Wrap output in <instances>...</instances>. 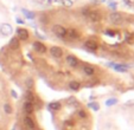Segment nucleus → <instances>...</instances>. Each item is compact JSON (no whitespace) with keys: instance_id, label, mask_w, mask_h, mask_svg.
Returning <instances> with one entry per match:
<instances>
[{"instance_id":"f257e3e1","label":"nucleus","mask_w":134,"mask_h":130,"mask_svg":"<svg viewBox=\"0 0 134 130\" xmlns=\"http://www.w3.org/2000/svg\"><path fill=\"white\" fill-rule=\"evenodd\" d=\"M13 32V27L7 23H4L0 25V34L4 36V37H8L11 36Z\"/></svg>"},{"instance_id":"f03ea898","label":"nucleus","mask_w":134,"mask_h":130,"mask_svg":"<svg viewBox=\"0 0 134 130\" xmlns=\"http://www.w3.org/2000/svg\"><path fill=\"white\" fill-rule=\"evenodd\" d=\"M52 32L55 33L58 38H64L66 36V30L62 25H53L52 26Z\"/></svg>"},{"instance_id":"7ed1b4c3","label":"nucleus","mask_w":134,"mask_h":130,"mask_svg":"<svg viewBox=\"0 0 134 130\" xmlns=\"http://www.w3.org/2000/svg\"><path fill=\"white\" fill-rule=\"evenodd\" d=\"M109 19H110L111 23L114 24H119V23H122V20H124V17H122L121 13L119 12H113L109 14Z\"/></svg>"},{"instance_id":"20e7f679","label":"nucleus","mask_w":134,"mask_h":130,"mask_svg":"<svg viewBox=\"0 0 134 130\" xmlns=\"http://www.w3.org/2000/svg\"><path fill=\"white\" fill-rule=\"evenodd\" d=\"M88 18L93 23H99L100 20H101V14H100L97 11H90V12L88 13Z\"/></svg>"},{"instance_id":"39448f33","label":"nucleus","mask_w":134,"mask_h":130,"mask_svg":"<svg viewBox=\"0 0 134 130\" xmlns=\"http://www.w3.org/2000/svg\"><path fill=\"white\" fill-rule=\"evenodd\" d=\"M50 53H51V56L55 58H62V56H63V50H62L59 46H52V48L50 49Z\"/></svg>"},{"instance_id":"423d86ee","label":"nucleus","mask_w":134,"mask_h":130,"mask_svg":"<svg viewBox=\"0 0 134 130\" xmlns=\"http://www.w3.org/2000/svg\"><path fill=\"white\" fill-rule=\"evenodd\" d=\"M17 36H18V39L20 40L29 39V32L25 28H17Z\"/></svg>"},{"instance_id":"0eeeda50","label":"nucleus","mask_w":134,"mask_h":130,"mask_svg":"<svg viewBox=\"0 0 134 130\" xmlns=\"http://www.w3.org/2000/svg\"><path fill=\"white\" fill-rule=\"evenodd\" d=\"M33 49H35L37 52H41V53H44L46 51L45 45H44L43 43H41V42H35L33 43Z\"/></svg>"},{"instance_id":"6e6552de","label":"nucleus","mask_w":134,"mask_h":130,"mask_svg":"<svg viewBox=\"0 0 134 130\" xmlns=\"http://www.w3.org/2000/svg\"><path fill=\"white\" fill-rule=\"evenodd\" d=\"M24 111H25V114H27V115H31V114L33 113V103L32 102H29V101H26L25 103H24Z\"/></svg>"},{"instance_id":"1a4fd4ad","label":"nucleus","mask_w":134,"mask_h":130,"mask_svg":"<svg viewBox=\"0 0 134 130\" xmlns=\"http://www.w3.org/2000/svg\"><path fill=\"white\" fill-rule=\"evenodd\" d=\"M66 63L70 65L71 68H76L79 65V59L75 57V56H68L66 57Z\"/></svg>"},{"instance_id":"9d476101","label":"nucleus","mask_w":134,"mask_h":130,"mask_svg":"<svg viewBox=\"0 0 134 130\" xmlns=\"http://www.w3.org/2000/svg\"><path fill=\"white\" fill-rule=\"evenodd\" d=\"M84 46H86L88 50H91V51L97 50V44H96V42H94V40H87Z\"/></svg>"},{"instance_id":"9b49d317","label":"nucleus","mask_w":134,"mask_h":130,"mask_svg":"<svg viewBox=\"0 0 134 130\" xmlns=\"http://www.w3.org/2000/svg\"><path fill=\"white\" fill-rule=\"evenodd\" d=\"M24 123H25V125L30 130H35V122H33V121L31 120L29 116H26V117L24 118Z\"/></svg>"},{"instance_id":"f8f14e48","label":"nucleus","mask_w":134,"mask_h":130,"mask_svg":"<svg viewBox=\"0 0 134 130\" xmlns=\"http://www.w3.org/2000/svg\"><path fill=\"white\" fill-rule=\"evenodd\" d=\"M108 65H110V66H113L114 69L116 71H119V72H126L127 71V69H128V66H126V65H121V64H119V65H115V64H108Z\"/></svg>"},{"instance_id":"ddd939ff","label":"nucleus","mask_w":134,"mask_h":130,"mask_svg":"<svg viewBox=\"0 0 134 130\" xmlns=\"http://www.w3.org/2000/svg\"><path fill=\"white\" fill-rule=\"evenodd\" d=\"M66 36H69V38H71V39L79 38V33H77V31H76V30H74V28L66 30Z\"/></svg>"},{"instance_id":"4468645a","label":"nucleus","mask_w":134,"mask_h":130,"mask_svg":"<svg viewBox=\"0 0 134 130\" xmlns=\"http://www.w3.org/2000/svg\"><path fill=\"white\" fill-rule=\"evenodd\" d=\"M83 71L86 75L88 76H93L94 72H95V70H94L93 66H89V65H86V66H83Z\"/></svg>"},{"instance_id":"2eb2a0df","label":"nucleus","mask_w":134,"mask_h":130,"mask_svg":"<svg viewBox=\"0 0 134 130\" xmlns=\"http://www.w3.org/2000/svg\"><path fill=\"white\" fill-rule=\"evenodd\" d=\"M69 88H70L71 90H74V91H77V90H80L81 85H80L79 82H75V80H72V82H70V84H69Z\"/></svg>"},{"instance_id":"dca6fc26","label":"nucleus","mask_w":134,"mask_h":130,"mask_svg":"<svg viewBox=\"0 0 134 130\" xmlns=\"http://www.w3.org/2000/svg\"><path fill=\"white\" fill-rule=\"evenodd\" d=\"M10 46L13 49H18L19 48V40H18V38H12L10 42Z\"/></svg>"},{"instance_id":"f3484780","label":"nucleus","mask_w":134,"mask_h":130,"mask_svg":"<svg viewBox=\"0 0 134 130\" xmlns=\"http://www.w3.org/2000/svg\"><path fill=\"white\" fill-rule=\"evenodd\" d=\"M49 108H50L51 110H59V108H61V103L58 102H52L49 104Z\"/></svg>"},{"instance_id":"a211bd4d","label":"nucleus","mask_w":134,"mask_h":130,"mask_svg":"<svg viewBox=\"0 0 134 130\" xmlns=\"http://www.w3.org/2000/svg\"><path fill=\"white\" fill-rule=\"evenodd\" d=\"M23 13H24V15H25L26 18H29V19H33V18H35V13L31 12V11L23 10Z\"/></svg>"},{"instance_id":"6ab92c4d","label":"nucleus","mask_w":134,"mask_h":130,"mask_svg":"<svg viewBox=\"0 0 134 130\" xmlns=\"http://www.w3.org/2000/svg\"><path fill=\"white\" fill-rule=\"evenodd\" d=\"M116 103H118L116 98H110V99H107L106 101V105H107V107H113V105H115Z\"/></svg>"},{"instance_id":"aec40b11","label":"nucleus","mask_w":134,"mask_h":130,"mask_svg":"<svg viewBox=\"0 0 134 130\" xmlns=\"http://www.w3.org/2000/svg\"><path fill=\"white\" fill-rule=\"evenodd\" d=\"M62 4H63V6H65V7H71L72 6V0H59Z\"/></svg>"},{"instance_id":"412c9836","label":"nucleus","mask_w":134,"mask_h":130,"mask_svg":"<svg viewBox=\"0 0 134 130\" xmlns=\"http://www.w3.org/2000/svg\"><path fill=\"white\" fill-rule=\"evenodd\" d=\"M25 84H26V88L27 89H32L33 88V79L32 78H27L25 80Z\"/></svg>"},{"instance_id":"4be33fe9","label":"nucleus","mask_w":134,"mask_h":130,"mask_svg":"<svg viewBox=\"0 0 134 130\" xmlns=\"http://www.w3.org/2000/svg\"><path fill=\"white\" fill-rule=\"evenodd\" d=\"M4 111H5V114H7V115L12 114V107H11L10 104H5L4 105Z\"/></svg>"},{"instance_id":"5701e85b","label":"nucleus","mask_w":134,"mask_h":130,"mask_svg":"<svg viewBox=\"0 0 134 130\" xmlns=\"http://www.w3.org/2000/svg\"><path fill=\"white\" fill-rule=\"evenodd\" d=\"M88 107L89 108H91L93 110H95V111H97L100 109V107H99V104L97 103H95V102H91V103H89L88 104Z\"/></svg>"},{"instance_id":"b1692460","label":"nucleus","mask_w":134,"mask_h":130,"mask_svg":"<svg viewBox=\"0 0 134 130\" xmlns=\"http://www.w3.org/2000/svg\"><path fill=\"white\" fill-rule=\"evenodd\" d=\"M77 115H79V117H80V118H87V116H88V115H87L86 111L82 110V109H81V110L77 111Z\"/></svg>"},{"instance_id":"393cba45","label":"nucleus","mask_w":134,"mask_h":130,"mask_svg":"<svg viewBox=\"0 0 134 130\" xmlns=\"http://www.w3.org/2000/svg\"><path fill=\"white\" fill-rule=\"evenodd\" d=\"M66 102H68L69 104H74V105H76V107H77V105H79V103H77V101H76V99H75V98H74V97L69 98V99L66 101Z\"/></svg>"},{"instance_id":"a878e982","label":"nucleus","mask_w":134,"mask_h":130,"mask_svg":"<svg viewBox=\"0 0 134 130\" xmlns=\"http://www.w3.org/2000/svg\"><path fill=\"white\" fill-rule=\"evenodd\" d=\"M11 95L13 96V98H18V95H17V92H15L14 90H11Z\"/></svg>"},{"instance_id":"bb28decb","label":"nucleus","mask_w":134,"mask_h":130,"mask_svg":"<svg viewBox=\"0 0 134 130\" xmlns=\"http://www.w3.org/2000/svg\"><path fill=\"white\" fill-rule=\"evenodd\" d=\"M126 4H129V5H134V0H124Z\"/></svg>"},{"instance_id":"cd10ccee","label":"nucleus","mask_w":134,"mask_h":130,"mask_svg":"<svg viewBox=\"0 0 134 130\" xmlns=\"http://www.w3.org/2000/svg\"><path fill=\"white\" fill-rule=\"evenodd\" d=\"M17 23L18 24H24V20H21L20 18H17Z\"/></svg>"},{"instance_id":"c85d7f7f","label":"nucleus","mask_w":134,"mask_h":130,"mask_svg":"<svg viewBox=\"0 0 134 130\" xmlns=\"http://www.w3.org/2000/svg\"><path fill=\"white\" fill-rule=\"evenodd\" d=\"M50 4H52V3H57V1H59V0H48Z\"/></svg>"},{"instance_id":"c756f323","label":"nucleus","mask_w":134,"mask_h":130,"mask_svg":"<svg viewBox=\"0 0 134 130\" xmlns=\"http://www.w3.org/2000/svg\"><path fill=\"white\" fill-rule=\"evenodd\" d=\"M38 3H44V1H45V0H37Z\"/></svg>"}]
</instances>
